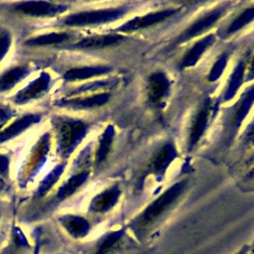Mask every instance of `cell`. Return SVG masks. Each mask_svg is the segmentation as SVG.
Masks as SVG:
<instances>
[{
    "label": "cell",
    "mask_w": 254,
    "mask_h": 254,
    "mask_svg": "<svg viewBox=\"0 0 254 254\" xmlns=\"http://www.w3.org/2000/svg\"><path fill=\"white\" fill-rule=\"evenodd\" d=\"M9 172V158L6 155H0V175L6 177Z\"/></svg>",
    "instance_id": "32"
},
{
    "label": "cell",
    "mask_w": 254,
    "mask_h": 254,
    "mask_svg": "<svg viewBox=\"0 0 254 254\" xmlns=\"http://www.w3.org/2000/svg\"><path fill=\"white\" fill-rule=\"evenodd\" d=\"M148 99L152 105H159L170 92V80L163 71L152 73L147 85Z\"/></svg>",
    "instance_id": "6"
},
{
    "label": "cell",
    "mask_w": 254,
    "mask_h": 254,
    "mask_svg": "<svg viewBox=\"0 0 254 254\" xmlns=\"http://www.w3.org/2000/svg\"><path fill=\"white\" fill-rule=\"evenodd\" d=\"M13 115L14 112L8 106L0 105V126H2L6 121H8Z\"/></svg>",
    "instance_id": "31"
},
{
    "label": "cell",
    "mask_w": 254,
    "mask_h": 254,
    "mask_svg": "<svg viewBox=\"0 0 254 254\" xmlns=\"http://www.w3.org/2000/svg\"><path fill=\"white\" fill-rule=\"evenodd\" d=\"M88 174L87 173H80L70 177L60 189L57 192L58 200H64L73 194L78 188H80L85 181L87 180Z\"/></svg>",
    "instance_id": "21"
},
{
    "label": "cell",
    "mask_w": 254,
    "mask_h": 254,
    "mask_svg": "<svg viewBox=\"0 0 254 254\" xmlns=\"http://www.w3.org/2000/svg\"><path fill=\"white\" fill-rule=\"evenodd\" d=\"M68 38L69 35L67 33H50L29 39L25 44L28 46H46L64 42L68 40Z\"/></svg>",
    "instance_id": "24"
},
{
    "label": "cell",
    "mask_w": 254,
    "mask_h": 254,
    "mask_svg": "<svg viewBox=\"0 0 254 254\" xmlns=\"http://www.w3.org/2000/svg\"><path fill=\"white\" fill-rule=\"evenodd\" d=\"M254 16V8L250 7L248 9H246L243 13H241L229 26L227 32L228 33H234L238 30H240L241 28H243L244 26H246L248 23H250L253 19Z\"/></svg>",
    "instance_id": "27"
},
{
    "label": "cell",
    "mask_w": 254,
    "mask_h": 254,
    "mask_svg": "<svg viewBox=\"0 0 254 254\" xmlns=\"http://www.w3.org/2000/svg\"><path fill=\"white\" fill-rule=\"evenodd\" d=\"M177 12H178L177 9H168V10H162V11L150 13L141 17H136L128 21L127 23L123 24L121 27H119L118 31L131 32V31L142 29V28H147L149 26L165 21L166 19L175 15Z\"/></svg>",
    "instance_id": "8"
},
{
    "label": "cell",
    "mask_w": 254,
    "mask_h": 254,
    "mask_svg": "<svg viewBox=\"0 0 254 254\" xmlns=\"http://www.w3.org/2000/svg\"><path fill=\"white\" fill-rule=\"evenodd\" d=\"M124 37L117 35V34H108V35H99L88 37L85 39L80 40L77 42L74 47L77 49H84V50H94V49H103L109 46L116 45L117 43L121 42Z\"/></svg>",
    "instance_id": "16"
},
{
    "label": "cell",
    "mask_w": 254,
    "mask_h": 254,
    "mask_svg": "<svg viewBox=\"0 0 254 254\" xmlns=\"http://www.w3.org/2000/svg\"><path fill=\"white\" fill-rule=\"evenodd\" d=\"M244 70H245V64L243 62H239L235 66L232 74L230 75L229 82L224 93V100H229L233 98V96L236 94L238 88L240 87L243 81Z\"/></svg>",
    "instance_id": "22"
},
{
    "label": "cell",
    "mask_w": 254,
    "mask_h": 254,
    "mask_svg": "<svg viewBox=\"0 0 254 254\" xmlns=\"http://www.w3.org/2000/svg\"><path fill=\"white\" fill-rule=\"evenodd\" d=\"M41 253V240L39 237H37L35 244L33 246V252L32 254H40Z\"/></svg>",
    "instance_id": "33"
},
{
    "label": "cell",
    "mask_w": 254,
    "mask_h": 254,
    "mask_svg": "<svg viewBox=\"0 0 254 254\" xmlns=\"http://www.w3.org/2000/svg\"><path fill=\"white\" fill-rule=\"evenodd\" d=\"M29 68L25 65L15 66L0 75V91H6L15 86L29 73Z\"/></svg>",
    "instance_id": "20"
},
{
    "label": "cell",
    "mask_w": 254,
    "mask_h": 254,
    "mask_svg": "<svg viewBox=\"0 0 254 254\" xmlns=\"http://www.w3.org/2000/svg\"><path fill=\"white\" fill-rule=\"evenodd\" d=\"M11 46V36L9 33H3L0 35V62L7 55Z\"/></svg>",
    "instance_id": "30"
},
{
    "label": "cell",
    "mask_w": 254,
    "mask_h": 254,
    "mask_svg": "<svg viewBox=\"0 0 254 254\" xmlns=\"http://www.w3.org/2000/svg\"><path fill=\"white\" fill-rule=\"evenodd\" d=\"M115 80H99V81H94L82 86H79L77 89L71 91V94H79L82 92H86V91H90V90H95L97 88H101V87H110L113 86L115 84Z\"/></svg>",
    "instance_id": "28"
},
{
    "label": "cell",
    "mask_w": 254,
    "mask_h": 254,
    "mask_svg": "<svg viewBox=\"0 0 254 254\" xmlns=\"http://www.w3.org/2000/svg\"><path fill=\"white\" fill-rule=\"evenodd\" d=\"M226 64H227V57H226V56L220 57V58L214 63V64H213V66H212V68H211V70H210V73H209V75H208V80H209V81H215V80H217V79L221 76L223 70L225 69Z\"/></svg>",
    "instance_id": "29"
},
{
    "label": "cell",
    "mask_w": 254,
    "mask_h": 254,
    "mask_svg": "<svg viewBox=\"0 0 254 254\" xmlns=\"http://www.w3.org/2000/svg\"><path fill=\"white\" fill-rule=\"evenodd\" d=\"M209 108H210V100L206 99L201 108L199 109L193 124L191 126V130L189 137V150H191L198 140L201 138L203 132L205 131L207 121H208V114H209Z\"/></svg>",
    "instance_id": "13"
},
{
    "label": "cell",
    "mask_w": 254,
    "mask_h": 254,
    "mask_svg": "<svg viewBox=\"0 0 254 254\" xmlns=\"http://www.w3.org/2000/svg\"><path fill=\"white\" fill-rule=\"evenodd\" d=\"M113 138H114V127L112 125H108L100 138L99 147L95 155V162L97 165L105 161L107 155L109 154Z\"/></svg>",
    "instance_id": "23"
},
{
    "label": "cell",
    "mask_w": 254,
    "mask_h": 254,
    "mask_svg": "<svg viewBox=\"0 0 254 254\" xmlns=\"http://www.w3.org/2000/svg\"><path fill=\"white\" fill-rule=\"evenodd\" d=\"M111 67L106 65H97V66H82L68 69L64 74V78L66 81H75L85 78H90L93 76L101 75L110 71Z\"/></svg>",
    "instance_id": "19"
},
{
    "label": "cell",
    "mask_w": 254,
    "mask_h": 254,
    "mask_svg": "<svg viewBox=\"0 0 254 254\" xmlns=\"http://www.w3.org/2000/svg\"><path fill=\"white\" fill-rule=\"evenodd\" d=\"M177 157V150L172 143H166L158 151L151 165V172L157 176L163 175Z\"/></svg>",
    "instance_id": "14"
},
{
    "label": "cell",
    "mask_w": 254,
    "mask_h": 254,
    "mask_svg": "<svg viewBox=\"0 0 254 254\" xmlns=\"http://www.w3.org/2000/svg\"><path fill=\"white\" fill-rule=\"evenodd\" d=\"M51 82V76L47 72H42L35 80L21 89L15 96V101L19 104L25 103L31 99L41 96L48 88Z\"/></svg>",
    "instance_id": "11"
},
{
    "label": "cell",
    "mask_w": 254,
    "mask_h": 254,
    "mask_svg": "<svg viewBox=\"0 0 254 254\" xmlns=\"http://www.w3.org/2000/svg\"><path fill=\"white\" fill-rule=\"evenodd\" d=\"M253 103V88L251 87L249 90H247V92L243 95L237 109L234 115V125L235 128H238L243 119L245 118V116L247 115V113L249 112V109L251 107Z\"/></svg>",
    "instance_id": "25"
},
{
    "label": "cell",
    "mask_w": 254,
    "mask_h": 254,
    "mask_svg": "<svg viewBox=\"0 0 254 254\" xmlns=\"http://www.w3.org/2000/svg\"><path fill=\"white\" fill-rule=\"evenodd\" d=\"M236 254H251V247L249 245H244L236 252Z\"/></svg>",
    "instance_id": "34"
},
{
    "label": "cell",
    "mask_w": 254,
    "mask_h": 254,
    "mask_svg": "<svg viewBox=\"0 0 254 254\" xmlns=\"http://www.w3.org/2000/svg\"><path fill=\"white\" fill-rule=\"evenodd\" d=\"M65 6L46 1H25L15 5V10L33 17H52L65 10Z\"/></svg>",
    "instance_id": "4"
},
{
    "label": "cell",
    "mask_w": 254,
    "mask_h": 254,
    "mask_svg": "<svg viewBox=\"0 0 254 254\" xmlns=\"http://www.w3.org/2000/svg\"><path fill=\"white\" fill-rule=\"evenodd\" d=\"M186 186L187 181H182L170 187L152 203H150L141 213L134 217L126 228L130 229L135 237H137L139 240L143 239L149 230L173 206L176 200L186 190Z\"/></svg>",
    "instance_id": "1"
},
{
    "label": "cell",
    "mask_w": 254,
    "mask_h": 254,
    "mask_svg": "<svg viewBox=\"0 0 254 254\" xmlns=\"http://www.w3.org/2000/svg\"><path fill=\"white\" fill-rule=\"evenodd\" d=\"M109 99L108 93H100L92 95L89 97H76L72 99H63L58 102V105L74 108V109H83L91 108L105 104Z\"/></svg>",
    "instance_id": "17"
},
{
    "label": "cell",
    "mask_w": 254,
    "mask_h": 254,
    "mask_svg": "<svg viewBox=\"0 0 254 254\" xmlns=\"http://www.w3.org/2000/svg\"><path fill=\"white\" fill-rule=\"evenodd\" d=\"M40 118H41V116L38 114H27V115L23 116L22 118L17 119L10 126H8L7 128L3 129L0 132V143H2L4 141H8V140L18 136L20 133L25 131L31 125L39 122Z\"/></svg>",
    "instance_id": "15"
},
{
    "label": "cell",
    "mask_w": 254,
    "mask_h": 254,
    "mask_svg": "<svg viewBox=\"0 0 254 254\" xmlns=\"http://www.w3.org/2000/svg\"><path fill=\"white\" fill-rule=\"evenodd\" d=\"M56 129L59 153L64 157H67L75 149L86 133V125L83 122L69 118L58 120Z\"/></svg>",
    "instance_id": "2"
},
{
    "label": "cell",
    "mask_w": 254,
    "mask_h": 254,
    "mask_svg": "<svg viewBox=\"0 0 254 254\" xmlns=\"http://www.w3.org/2000/svg\"><path fill=\"white\" fill-rule=\"evenodd\" d=\"M126 230L127 228L123 227L104 233L94 244L92 254H112L123 242Z\"/></svg>",
    "instance_id": "10"
},
{
    "label": "cell",
    "mask_w": 254,
    "mask_h": 254,
    "mask_svg": "<svg viewBox=\"0 0 254 254\" xmlns=\"http://www.w3.org/2000/svg\"><path fill=\"white\" fill-rule=\"evenodd\" d=\"M121 190L117 185L112 186L96 194L89 203V211L92 213H106L118 202Z\"/></svg>",
    "instance_id": "9"
},
{
    "label": "cell",
    "mask_w": 254,
    "mask_h": 254,
    "mask_svg": "<svg viewBox=\"0 0 254 254\" xmlns=\"http://www.w3.org/2000/svg\"><path fill=\"white\" fill-rule=\"evenodd\" d=\"M59 222L67 235L73 239L85 238L91 229L89 221L77 214H64L59 217Z\"/></svg>",
    "instance_id": "7"
},
{
    "label": "cell",
    "mask_w": 254,
    "mask_h": 254,
    "mask_svg": "<svg viewBox=\"0 0 254 254\" xmlns=\"http://www.w3.org/2000/svg\"><path fill=\"white\" fill-rule=\"evenodd\" d=\"M214 41H215V38L213 35H207L200 41L196 42L193 45V47L183 58L180 64L181 67L187 68L194 65L199 60V58L201 57V55L206 51V49H208L214 43Z\"/></svg>",
    "instance_id": "18"
},
{
    "label": "cell",
    "mask_w": 254,
    "mask_h": 254,
    "mask_svg": "<svg viewBox=\"0 0 254 254\" xmlns=\"http://www.w3.org/2000/svg\"><path fill=\"white\" fill-rule=\"evenodd\" d=\"M125 9H102L96 11H87L72 14L66 17L64 23L67 26H86L94 24H102L106 22L115 21L123 16Z\"/></svg>",
    "instance_id": "3"
},
{
    "label": "cell",
    "mask_w": 254,
    "mask_h": 254,
    "mask_svg": "<svg viewBox=\"0 0 254 254\" xmlns=\"http://www.w3.org/2000/svg\"><path fill=\"white\" fill-rule=\"evenodd\" d=\"M29 251H33V246L24 231L19 226H13L9 243L3 248L1 254H27Z\"/></svg>",
    "instance_id": "12"
},
{
    "label": "cell",
    "mask_w": 254,
    "mask_h": 254,
    "mask_svg": "<svg viewBox=\"0 0 254 254\" xmlns=\"http://www.w3.org/2000/svg\"><path fill=\"white\" fill-rule=\"evenodd\" d=\"M63 172H64V165H59L55 169H53L41 182L37 191L38 195L39 196L45 195L53 188V186L59 181Z\"/></svg>",
    "instance_id": "26"
},
{
    "label": "cell",
    "mask_w": 254,
    "mask_h": 254,
    "mask_svg": "<svg viewBox=\"0 0 254 254\" xmlns=\"http://www.w3.org/2000/svg\"><path fill=\"white\" fill-rule=\"evenodd\" d=\"M224 13V8H216L212 11L208 12L204 16H202L200 19L195 21L190 28H188L178 39L177 43H183L186 42L193 37H196L203 33L204 31L208 30L210 27H212L218 19L221 18V16Z\"/></svg>",
    "instance_id": "5"
}]
</instances>
